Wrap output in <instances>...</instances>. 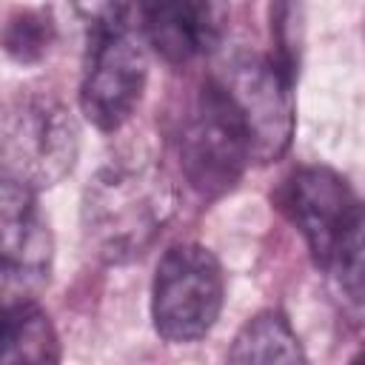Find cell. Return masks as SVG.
Here are the masks:
<instances>
[{
	"instance_id": "52a82bcc",
	"label": "cell",
	"mask_w": 365,
	"mask_h": 365,
	"mask_svg": "<svg viewBox=\"0 0 365 365\" xmlns=\"http://www.w3.org/2000/svg\"><path fill=\"white\" fill-rule=\"evenodd\" d=\"M279 208L302 234L317 265L331 268L336 251L356 228L365 205L356 200L345 177L325 165L297 168L279 188Z\"/></svg>"
},
{
	"instance_id": "6da1fadb",
	"label": "cell",
	"mask_w": 365,
	"mask_h": 365,
	"mask_svg": "<svg viewBox=\"0 0 365 365\" xmlns=\"http://www.w3.org/2000/svg\"><path fill=\"white\" fill-rule=\"evenodd\" d=\"M174 211L177 197L160 168L111 163L83 188V240L97 259L123 265L143 257L160 240Z\"/></svg>"
},
{
	"instance_id": "3957f363",
	"label": "cell",
	"mask_w": 365,
	"mask_h": 365,
	"mask_svg": "<svg viewBox=\"0 0 365 365\" xmlns=\"http://www.w3.org/2000/svg\"><path fill=\"white\" fill-rule=\"evenodd\" d=\"M211 80L242 120L254 163L279 160L294 137V66L279 54L231 48Z\"/></svg>"
},
{
	"instance_id": "277c9868",
	"label": "cell",
	"mask_w": 365,
	"mask_h": 365,
	"mask_svg": "<svg viewBox=\"0 0 365 365\" xmlns=\"http://www.w3.org/2000/svg\"><path fill=\"white\" fill-rule=\"evenodd\" d=\"M77 154L80 128L60 100L48 94H20L6 106L0 134L6 180L37 194L68 177Z\"/></svg>"
},
{
	"instance_id": "8fae6325",
	"label": "cell",
	"mask_w": 365,
	"mask_h": 365,
	"mask_svg": "<svg viewBox=\"0 0 365 365\" xmlns=\"http://www.w3.org/2000/svg\"><path fill=\"white\" fill-rule=\"evenodd\" d=\"M0 365H60L57 331L37 302L3 308Z\"/></svg>"
},
{
	"instance_id": "5b68a950",
	"label": "cell",
	"mask_w": 365,
	"mask_h": 365,
	"mask_svg": "<svg viewBox=\"0 0 365 365\" xmlns=\"http://www.w3.org/2000/svg\"><path fill=\"white\" fill-rule=\"evenodd\" d=\"M225 274L220 259L200 242L171 245L151 279V322L171 345L202 339L220 319Z\"/></svg>"
},
{
	"instance_id": "30bf717a",
	"label": "cell",
	"mask_w": 365,
	"mask_h": 365,
	"mask_svg": "<svg viewBox=\"0 0 365 365\" xmlns=\"http://www.w3.org/2000/svg\"><path fill=\"white\" fill-rule=\"evenodd\" d=\"M225 365H305V354L291 322L277 311H262L237 331Z\"/></svg>"
},
{
	"instance_id": "7a4b0ae2",
	"label": "cell",
	"mask_w": 365,
	"mask_h": 365,
	"mask_svg": "<svg viewBox=\"0 0 365 365\" xmlns=\"http://www.w3.org/2000/svg\"><path fill=\"white\" fill-rule=\"evenodd\" d=\"M80 77V111L97 131H120L148 83V46L137 6H91Z\"/></svg>"
},
{
	"instance_id": "4fadbf2b",
	"label": "cell",
	"mask_w": 365,
	"mask_h": 365,
	"mask_svg": "<svg viewBox=\"0 0 365 365\" xmlns=\"http://www.w3.org/2000/svg\"><path fill=\"white\" fill-rule=\"evenodd\" d=\"M331 271L336 274L342 294L365 311V214L356 222V228L348 234L342 248L336 251Z\"/></svg>"
},
{
	"instance_id": "7c38bea8",
	"label": "cell",
	"mask_w": 365,
	"mask_h": 365,
	"mask_svg": "<svg viewBox=\"0 0 365 365\" xmlns=\"http://www.w3.org/2000/svg\"><path fill=\"white\" fill-rule=\"evenodd\" d=\"M51 43H54V20L48 9H17L3 26L6 54L23 66L43 60Z\"/></svg>"
},
{
	"instance_id": "5bb4252c",
	"label": "cell",
	"mask_w": 365,
	"mask_h": 365,
	"mask_svg": "<svg viewBox=\"0 0 365 365\" xmlns=\"http://www.w3.org/2000/svg\"><path fill=\"white\" fill-rule=\"evenodd\" d=\"M348 365H365V351H359L356 356H351V359H348Z\"/></svg>"
},
{
	"instance_id": "9c48e42d",
	"label": "cell",
	"mask_w": 365,
	"mask_h": 365,
	"mask_svg": "<svg viewBox=\"0 0 365 365\" xmlns=\"http://www.w3.org/2000/svg\"><path fill=\"white\" fill-rule=\"evenodd\" d=\"M222 23L225 11L217 3L177 0L137 6V26L145 37V46L171 66L191 63L214 51L222 40Z\"/></svg>"
},
{
	"instance_id": "ba28073f",
	"label": "cell",
	"mask_w": 365,
	"mask_h": 365,
	"mask_svg": "<svg viewBox=\"0 0 365 365\" xmlns=\"http://www.w3.org/2000/svg\"><path fill=\"white\" fill-rule=\"evenodd\" d=\"M0 291L3 308L29 305L51 277L54 240L34 191L3 177L0 185Z\"/></svg>"
},
{
	"instance_id": "8992f818",
	"label": "cell",
	"mask_w": 365,
	"mask_h": 365,
	"mask_svg": "<svg viewBox=\"0 0 365 365\" xmlns=\"http://www.w3.org/2000/svg\"><path fill=\"white\" fill-rule=\"evenodd\" d=\"M177 157L182 177L205 200L228 194L254 163L248 131L211 77L200 86L182 120Z\"/></svg>"
}]
</instances>
